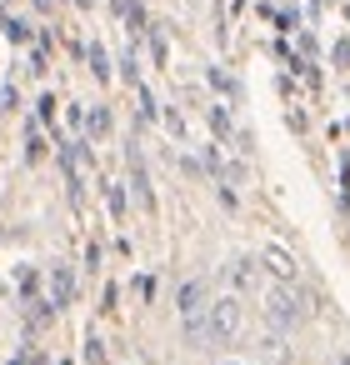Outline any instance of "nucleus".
Segmentation results:
<instances>
[{"mask_svg": "<svg viewBox=\"0 0 350 365\" xmlns=\"http://www.w3.org/2000/svg\"><path fill=\"white\" fill-rule=\"evenodd\" d=\"M305 315H310V305H305V290L295 285V280H275L270 290H265V320L285 335V330H295V325H305Z\"/></svg>", "mask_w": 350, "mask_h": 365, "instance_id": "1", "label": "nucleus"}, {"mask_svg": "<svg viewBox=\"0 0 350 365\" xmlns=\"http://www.w3.org/2000/svg\"><path fill=\"white\" fill-rule=\"evenodd\" d=\"M240 330H245V300L235 290L210 300V310H205V345H235Z\"/></svg>", "mask_w": 350, "mask_h": 365, "instance_id": "2", "label": "nucleus"}, {"mask_svg": "<svg viewBox=\"0 0 350 365\" xmlns=\"http://www.w3.org/2000/svg\"><path fill=\"white\" fill-rule=\"evenodd\" d=\"M175 310H180V325H185V335H190V345H205V310H210L205 280H180Z\"/></svg>", "mask_w": 350, "mask_h": 365, "instance_id": "3", "label": "nucleus"}, {"mask_svg": "<svg viewBox=\"0 0 350 365\" xmlns=\"http://www.w3.org/2000/svg\"><path fill=\"white\" fill-rule=\"evenodd\" d=\"M125 165H130V180H125V185H130V195L155 215V185H150V170H145V155H140V145H135V140L125 145Z\"/></svg>", "mask_w": 350, "mask_h": 365, "instance_id": "4", "label": "nucleus"}, {"mask_svg": "<svg viewBox=\"0 0 350 365\" xmlns=\"http://www.w3.org/2000/svg\"><path fill=\"white\" fill-rule=\"evenodd\" d=\"M260 275H265V270H260V255H235V260L225 265V280H230V290H235L240 300L260 290Z\"/></svg>", "mask_w": 350, "mask_h": 365, "instance_id": "5", "label": "nucleus"}, {"mask_svg": "<svg viewBox=\"0 0 350 365\" xmlns=\"http://www.w3.org/2000/svg\"><path fill=\"white\" fill-rule=\"evenodd\" d=\"M76 290H81L76 270H71V265H51V275H46V295H51V305H56V310H71V305H76Z\"/></svg>", "mask_w": 350, "mask_h": 365, "instance_id": "6", "label": "nucleus"}, {"mask_svg": "<svg viewBox=\"0 0 350 365\" xmlns=\"http://www.w3.org/2000/svg\"><path fill=\"white\" fill-rule=\"evenodd\" d=\"M200 110H205V125H210L215 145H230L235 140V110H230V101H205Z\"/></svg>", "mask_w": 350, "mask_h": 365, "instance_id": "7", "label": "nucleus"}, {"mask_svg": "<svg viewBox=\"0 0 350 365\" xmlns=\"http://www.w3.org/2000/svg\"><path fill=\"white\" fill-rule=\"evenodd\" d=\"M56 150V140H51V130L36 120V115H26V165H41L46 155Z\"/></svg>", "mask_w": 350, "mask_h": 365, "instance_id": "8", "label": "nucleus"}, {"mask_svg": "<svg viewBox=\"0 0 350 365\" xmlns=\"http://www.w3.org/2000/svg\"><path fill=\"white\" fill-rule=\"evenodd\" d=\"M101 200H105L110 220L120 225V220H125V210H130V185H125V180H115V175H101Z\"/></svg>", "mask_w": 350, "mask_h": 365, "instance_id": "9", "label": "nucleus"}, {"mask_svg": "<svg viewBox=\"0 0 350 365\" xmlns=\"http://www.w3.org/2000/svg\"><path fill=\"white\" fill-rule=\"evenodd\" d=\"M260 270L270 275V280H295L300 270H295V255L285 250V245H265L260 250Z\"/></svg>", "mask_w": 350, "mask_h": 365, "instance_id": "10", "label": "nucleus"}, {"mask_svg": "<svg viewBox=\"0 0 350 365\" xmlns=\"http://www.w3.org/2000/svg\"><path fill=\"white\" fill-rule=\"evenodd\" d=\"M0 36H6L11 46H26V51L36 46V26H31L26 16H11L6 6H0Z\"/></svg>", "mask_w": 350, "mask_h": 365, "instance_id": "11", "label": "nucleus"}, {"mask_svg": "<svg viewBox=\"0 0 350 365\" xmlns=\"http://www.w3.org/2000/svg\"><path fill=\"white\" fill-rule=\"evenodd\" d=\"M31 115H36V120L51 130V140H56V145L66 140V135H61V125H56V115H61V101H56L51 91H41V96H36V110H31Z\"/></svg>", "mask_w": 350, "mask_h": 365, "instance_id": "12", "label": "nucleus"}, {"mask_svg": "<svg viewBox=\"0 0 350 365\" xmlns=\"http://www.w3.org/2000/svg\"><path fill=\"white\" fill-rule=\"evenodd\" d=\"M86 66H91V76H96L101 86H110V81H115V66H110V51H105L101 41H91V46H86Z\"/></svg>", "mask_w": 350, "mask_h": 365, "instance_id": "13", "label": "nucleus"}, {"mask_svg": "<svg viewBox=\"0 0 350 365\" xmlns=\"http://www.w3.org/2000/svg\"><path fill=\"white\" fill-rule=\"evenodd\" d=\"M110 130H115V115H110V106H91V110H86V135L101 145V140H110Z\"/></svg>", "mask_w": 350, "mask_h": 365, "instance_id": "14", "label": "nucleus"}, {"mask_svg": "<svg viewBox=\"0 0 350 365\" xmlns=\"http://www.w3.org/2000/svg\"><path fill=\"white\" fill-rule=\"evenodd\" d=\"M16 295H21L26 305L41 300V295H46V275H41L36 265H21V270H16Z\"/></svg>", "mask_w": 350, "mask_h": 365, "instance_id": "15", "label": "nucleus"}, {"mask_svg": "<svg viewBox=\"0 0 350 365\" xmlns=\"http://www.w3.org/2000/svg\"><path fill=\"white\" fill-rule=\"evenodd\" d=\"M205 81H210V91H215L220 101H240V86H235V76H230V71H220V66H205Z\"/></svg>", "mask_w": 350, "mask_h": 365, "instance_id": "16", "label": "nucleus"}, {"mask_svg": "<svg viewBox=\"0 0 350 365\" xmlns=\"http://www.w3.org/2000/svg\"><path fill=\"white\" fill-rule=\"evenodd\" d=\"M145 46H150V66L160 71V66L170 61V41H165V26H155V21H150V31H145Z\"/></svg>", "mask_w": 350, "mask_h": 365, "instance_id": "17", "label": "nucleus"}, {"mask_svg": "<svg viewBox=\"0 0 350 365\" xmlns=\"http://www.w3.org/2000/svg\"><path fill=\"white\" fill-rule=\"evenodd\" d=\"M195 165H200V175H210L215 185L225 180V160H220V145H200V155H195Z\"/></svg>", "mask_w": 350, "mask_h": 365, "instance_id": "18", "label": "nucleus"}, {"mask_svg": "<svg viewBox=\"0 0 350 365\" xmlns=\"http://www.w3.org/2000/svg\"><path fill=\"white\" fill-rule=\"evenodd\" d=\"M135 106H140V120H145V125H155V120H160V110H165V106L155 101V91H150L145 81L135 86Z\"/></svg>", "mask_w": 350, "mask_h": 365, "instance_id": "19", "label": "nucleus"}, {"mask_svg": "<svg viewBox=\"0 0 350 365\" xmlns=\"http://www.w3.org/2000/svg\"><path fill=\"white\" fill-rule=\"evenodd\" d=\"M270 26H275V36H295V31H300V11H295V6H280Z\"/></svg>", "mask_w": 350, "mask_h": 365, "instance_id": "20", "label": "nucleus"}, {"mask_svg": "<svg viewBox=\"0 0 350 365\" xmlns=\"http://www.w3.org/2000/svg\"><path fill=\"white\" fill-rule=\"evenodd\" d=\"M120 81H125V86H130V91H135V86H140V56H135V46H130V51H125V56H120Z\"/></svg>", "mask_w": 350, "mask_h": 365, "instance_id": "21", "label": "nucleus"}, {"mask_svg": "<svg viewBox=\"0 0 350 365\" xmlns=\"http://www.w3.org/2000/svg\"><path fill=\"white\" fill-rule=\"evenodd\" d=\"M120 295H125L120 280H105V290H101V315H115V310H120Z\"/></svg>", "mask_w": 350, "mask_h": 365, "instance_id": "22", "label": "nucleus"}, {"mask_svg": "<svg viewBox=\"0 0 350 365\" xmlns=\"http://www.w3.org/2000/svg\"><path fill=\"white\" fill-rule=\"evenodd\" d=\"M21 110V91H16V81H0V115H16Z\"/></svg>", "mask_w": 350, "mask_h": 365, "instance_id": "23", "label": "nucleus"}, {"mask_svg": "<svg viewBox=\"0 0 350 365\" xmlns=\"http://www.w3.org/2000/svg\"><path fill=\"white\" fill-rule=\"evenodd\" d=\"M125 26H130V36H145V31H150V16H145V6H140V0L125 11Z\"/></svg>", "mask_w": 350, "mask_h": 365, "instance_id": "24", "label": "nucleus"}, {"mask_svg": "<svg viewBox=\"0 0 350 365\" xmlns=\"http://www.w3.org/2000/svg\"><path fill=\"white\" fill-rule=\"evenodd\" d=\"M160 125H165V130H170L175 140H185V115H180L175 106H165V110H160Z\"/></svg>", "mask_w": 350, "mask_h": 365, "instance_id": "25", "label": "nucleus"}, {"mask_svg": "<svg viewBox=\"0 0 350 365\" xmlns=\"http://www.w3.org/2000/svg\"><path fill=\"white\" fill-rule=\"evenodd\" d=\"M86 110H91V106H81V101H71V106H66V125H71L76 135H86Z\"/></svg>", "mask_w": 350, "mask_h": 365, "instance_id": "26", "label": "nucleus"}, {"mask_svg": "<svg viewBox=\"0 0 350 365\" xmlns=\"http://www.w3.org/2000/svg\"><path fill=\"white\" fill-rule=\"evenodd\" d=\"M26 71H31V76H36V81H41V76H46V71H51V56H46V51H41V46H31V61H26Z\"/></svg>", "mask_w": 350, "mask_h": 365, "instance_id": "27", "label": "nucleus"}, {"mask_svg": "<svg viewBox=\"0 0 350 365\" xmlns=\"http://www.w3.org/2000/svg\"><path fill=\"white\" fill-rule=\"evenodd\" d=\"M295 51H300V56L310 61V56H320V41H315L310 31H295Z\"/></svg>", "mask_w": 350, "mask_h": 365, "instance_id": "28", "label": "nucleus"}, {"mask_svg": "<svg viewBox=\"0 0 350 365\" xmlns=\"http://www.w3.org/2000/svg\"><path fill=\"white\" fill-rule=\"evenodd\" d=\"M66 195H71V205H81L86 200V175L76 170V175H66Z\"/></svg>", "mask_w": 350, "mask_h": 365, "instance_id": "29", "label": "nucleus"}, {"mask_svg": "<svg viewBox=\"0 0 350 365\" xmlns=\"http://www.w3.org/2000/svg\"><path fill=\"white\" fill-rule=\"evenodd\" d=\"M330 66L335 71H350V41H335L330 46Z\"/></svg>", "mask_w": 350, "mask_h": 365, "instance_id": "30", "label": "nucleus"}, {"mask_svg": "<svg viewBox=\"0 0 350 365\" xmlns=\"http://www.w3.org/2000/svg\"><path fill=\"white\" fill-rule=\"evenodd\" d=\"M285 125H290L295 135H305V130H310V120H305V110H300V106H290V110H285Z\"/></svg>", "mask_w": 350, "mask_h": 365, "instance_id": "31", "label": "nucleus"}, {"mask_svg": "<svg viewBox=\"0 0 350 365\" xmlns=\"http://www.w3.org/2000/svg\"><path fill=\"white\" fill-rule=\"evenodd\" d=\"M155 290H160L155 275H135V295H140V300H155Z\"/></svg>", "mask_w": 350, "mask_h": 365, "instance_id": "32", "label": "nucleus"}, {"mask_svg": "<svg viewBox=\"0 0 350 365\" xmlns=\"http://www.w3.org/2000/svg\"><path fill=\"white\" fill-rule=\"evenodd\" d=\"M275 91H280L285 101H295V76H290V71H280V76H275Z\"/></svg>", "mask_w": 350, "mask_h": 365, "instance_id": "33", "label": "nucleus"}, {"mask_svg": "<svg viewBox=\"0 0 350 365\" xmlns=\"http://www.w3.org/2000/svg\"><path fill=\"white\" fill-rule=\"evenodd\" d=\"M101 260H105V250H101V240H91L86 245V270H101Z\"/></svg>", "mask_w": 350, "mask_h": 365, "instance_id": "34", "label": "nucleus"}, {"mask_svg": "<svg viewBox=\"0 0 350 365\" xmlns=\"http://www.w3.org/2000/svg\"><path fill=\"white\" fill-rule=\"evenodd\" d=\"M105 6H110V16H115V21H125V11L135 6V0H105Z\"/></svg>", "mask_w": 350, "mask_h": 365, "instance_id": "35", "label": "nucleus"}, {"mask_svg": "<svg viewBox=\"0 0 350 365\" xmlns=\"http://www.w3.org/2000/svg\"><path fill=\"white\" fill-rule=\"evenodd\" d=\"M31 6H36V11H41V16H51V11H56V6H61V0H31Z\"/></svg>", "mask_w": 350, "mask_h": 365, "instance_id": "36", "label": "nucleus"}, {"mask_svg": "<svg viewBox=\"0 0 350 365\" xmlns=\"http://www.w3.org/2000/svg\"><path fill=\"white\" fill-rule=\"evenodd\" d=\"M6 365H31V355H11V360H6Z\"/></svg>", "mask_w": 350, "mask_h": 365, "instance_id": "37", "label": "nucleus"}, {"mask_svg": "<svg viewBox=\"0 0 350 365\" xmlns=\"http://www.w3.org/2000/svg\"><path fill=\"white\" fill-rule=\"evenodd\" d=\"M51 365H76V360H51Z\"/></svg>", "mask_w": 350, "mask_h": 365, "instance_id": "38", "label": "nucleus"}, {"mask_svg": "<svg viewBox=\"0 0 350 365\" xmlns=\"http://www.w3.org/2000/svg\"><path fill=\"white\" fill-rule=\"evenodd\" d=\"M335 365H350V355H340V360H335Z\"/></svg>", "mask_w": 350, "mask_h": 365, "instance_id": "39", "label": "nucleus"}, {"mask_svg": "<svg viewBox=\"0 0 350 365\" xmlns=\"http://www.w3.org/2000/svg\"><path fill=\"white\" fill-rule=\"evenodd\" d=\"M220 365H240V360H220Z\"/></svg>", "mask_w": 350, "mask_h": 365, "instance_id": "40", "label": "nucleus"}, {"mask_svg": "<svg viewBox=\"0 0 350 365\" xmlns=\"http://www.w3.org/2000/svg\"><path fill=\"white\" fill-rule=\"evenodd\" d=\"M345 130H350V125H345Z\"/></svg>", "mask_w": 350, "mask_h": 365, "instance_id": "41", "label": "nucleus"}]
</instances>
